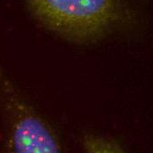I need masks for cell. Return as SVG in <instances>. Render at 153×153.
I'll list each match as a JSON object with an SVG mask.
<instances>
[{
	"instance_id": "cell-1",
	"label": "cell",
	"mask_w": 153,
	"mask_h": 153,
	"mask_svg": "<svg viewBox=\"0 0 153 153\" xmlns=\"http://www.w3.org/2000/svg\"><path fill=\"white\" fill-rule=\"evenodd\" d=\"M26 4L42 26L78 43L100 40L128 18L123 0H26Z\"/></svg>"
},
{
	"instance_id": "cell-2",
	"label": "cell",
	"mask_w": 153,
	"mask_h": 153,
	"mask_svg": "<svg viewBox=\"0 0 153 153\" xmlns=\"http://www.w3.org/2000/svg\"><path fill=\"white\" fill-rule=\"evenodd\" d=\"M0 91L12 114V153H61L50 128L20 99L13 85L1 72Z\"/></svg>"
},
{
	"instance_id": "cell-3",
	"label": "cell",
	"mask_w": 153,
	"mask_h": 153,
	"mask_svg": "<svg viewBox=\"0 0 153 153\" xmlns=\"http://www.w3.org/2000/svg\"><path fill=\"white\" fill-rule=\"evenodd\" d=\"M83 144L85 153H127L117 143L92 134L85 136Z\"/></svg>"
}]
</instances>
